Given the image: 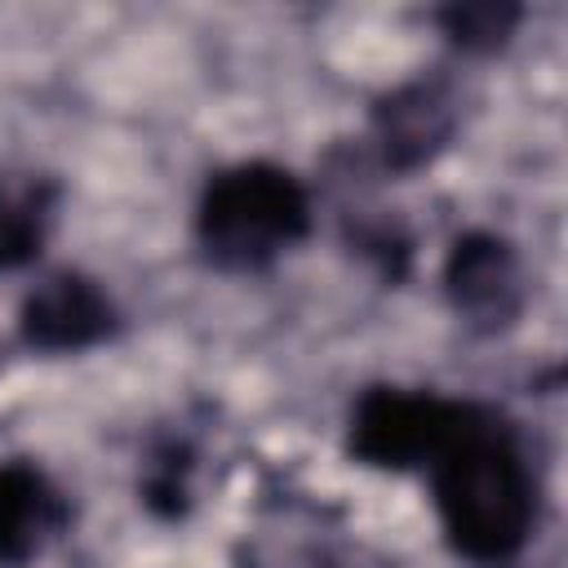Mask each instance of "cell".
Instances as JSON below:
<instances>
[{"label":"cell","instance_id":"cell-8","mask_svg":"<svg viewBox=\"0 0 568 568\" xmlns=\"http://www.w3.org/2000/svg\"><path fill=\"white\" fill-rule=\"evenodd\" d=\"M444 31L453 44L470 49V53H488L497 44H506V36L515 31L519 22V9L515 4H493V0H479V4H448L439 13Z\"/></svg>","mask_w":568,"mask_h":568},{"label":"cell","instance_id":"cell-7","mask_svg":"<svg viewBox=\"0 0 568 568\" xmlns=\"http://www.w3.org/2000/svg\"><path fill=\"white\" fill-rule=\"evenodd\" d=\"M53 519V493L31 466H0V564L31 555L40 532Z\"/></svg>","mask_w":568,"mask_h":568},{"label":"cell","instance_id":"cell-5","mask_svg":"<svg viewBox=\"0 0 568 568\" xmlns=\"http://www.w3.org/2000/svg\"><path fill=\"white\" fill-rule=\"evenodd\" d=\"M115 328V306L106 302V293L75 275V271H58L49 280H40L18 311V333L31 351H49V355H67V351H84L93 342H102Z\"/></svg>","mask_w":568,"mask_h":568},{"label":"cell","instance_id":"cell-6","mask_svg":"<svg viewBox=\"0 0 568 568\" xmlns=\"http://www.w3.org/2000/svg\"><path fill=\"white\" fill-rule=\"evenodd\" d=\"M377 142L390 169H417L426 164L453 133V106L444 102V93L435 84H404L399 93H390L377 111Z\"/></svg>","mask_w":568,"mask_h":568},{"label":"cell","instance_id":"cell-9","mask_svg":"<svg viewBox=\"0 0 568 568\" xmlns=\"http://www.w3.org/2000/svg\"><path fill=\"white\" fill-rule=\"evenodd\" d=\"M44 240V213L31 195H4L0 191V271H13L40 253Z\"/></svg>","mask_w":568,"mask_h":568},{"label":"cell","instance_id":"cell-2","mask_svg":"<svg viewBox=\"0 0 568 568\" xmlns=\"http://www.w3.org/2000/svg\"><path fill=\"white\" fill-rule=\"evenodd\" d=\"M311 231L306 186L266 160H244L209 178L195 213V235L213 266L262 271Z\"/></svg>","mask_w":568,"mask_h":568},{"label":"cell","instance_id":"cell-3","mask_svg":"<svg viewBox=\"0 0 568 568\" xmlns=\"http://www.w3.org/2000/svg\"><path fill=\"white\" fill-rule=\"evenodd\" d=\"M466 413H470L466 399H444L435 390L373 386L359 395L351 413L346 448L355 462L377 470H417L435 462V453L457 435Z\"/></svg>","mask_w":568,"mask_h":568},{"label":"cell","instance_id":"cell-4","mask_svg":"<svg viewBox=\"0 0 568 568\" xmlns=\"http://www.w3.org/2000/svg\"><path fill=\"white\" fill-rule=\"evenodd\" d=\"M444 288L457 315L475 328H501L524 306V280L515 248L493 231H466L453 240L444 262Z\"/></svg>","mask_w":568,"mask_h":568},{"label":"cell","instance_id":"cell-1","mask_svg":"<svg viewBox=\"0 0 568 568\" xmlns=\"http://www.w3.org/2000/svg\"><path fill=\"white\" fill-rule=\"evenodd\" d=\"M430 493L448 546L475 564H506L537 519V479L519 435L497 413L470 404L457 435L435 453Z\"/></svg>","mask_w":568,"mask_h":568}]
</instances>
